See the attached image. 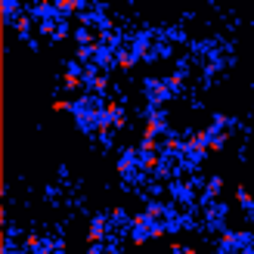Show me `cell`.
Masks as SVG:
<instances>
[{
	"label": "cell",
	"mask_w": 254,
	"mask_h": 254,
	"mask_svg": "<svg viewBox=\"0 0 254 254\" xmlns=\"http://www.w3.org/2000/svg\"><path fill=\"white\" fill-rule=\"evenodd\" d=\"M164 133H171L168 127V112L146 106V121H143V139H161Z\"/></svg>",
	"instance_id": "obj_1"
},
{
	"label": "cell",
	"mask_w": 254,
	"mask_h": 254,
	"mask_svg": "<svg viewBox=\"0 0 254 254\" xmlns=\"http://www.w3.org/2000/svg\"><path fill=\"white\" fill-rule=\"evenodd\" d=\"M143 96L152 109H164V103H168L174 93H171V87L164 78H146L143 81Z\"/></svg>",
	"instance_id": "obj_2"
},
{
	"label": "cell",
	"mask_w": 254,
	"mask_h": 254,
	"mask_svg": "<svg viewBox=\"0 0 254 254\" xmlns=\"http://www.w3.org/2000/svg\"><path fill=\"white\" fill-rule=\"evenodd\" d=\"M118 174L124 177V180H139V177H146L143 171H139V149H124L118 155Z\"/></svg>",
	"instance_id": "obj_3"
},
{
	"label": "cell",
	"mask_w": 254,
	"mask_h": 254,
	"mask_svg": "<svg viewBox=\"0 0 254 254\" xmlns=\"http://www.w3.org/2000/svg\"><path fill=\"white\" fill-rule=\"evenodd\" d=\"M130 242L133 245H146L149 239H152V220L146 217V211L143 214H133V220H130Z\"/></svg>",
	"instance_id": "obj_4"
},
{
	"label": "cell",
	"mask_w": 254,
	"mask_h": 254,
	"mask_svg": "<svg viewBox=\"0 0 254 254\" xmlns=\"http://www.w3.org/2000/svg\"><path fill=\"white\" fill-rule=\"evenodd\" d=\"M109 230H112V223L106 214H96V217L90 220V226H87V245H103L106 239H109Z\"/></svg>",
	"instance_id": "obj_5"
},
{
	"label": "cell",
	"mask_w": 254,
	"mask_h": 254,
	"mask_svg": "<svg viewBox=\"0 0 254 254\" xmlns=\"http://www.w3.org/2000/svg\"><path fill=\"white\" fill-rule=\"evenodd\" d=\"M226 217H230V208L223 205V201H211V205H205V223L211 226V230H226Z\"/></svg>",
	"instance_id": "obj_6"
},
{
	"label": "cell",
	"mask_w": 254,
	"mask_h": 254,
	"mask_svg": "<svg viewBox=\"0 0 254 254\" xmlns=\"http://www.w3.org/2000/svg\"><path fill=\"white\" fill-rule=\"evenodd\" d=\"M171 195H174V201H180V205H192L195 201V183L192 180H174Z\"/></svg>",
	"instance_id": "obj_7"
},
{
	"label": "cell",
	"mask_w": 254,
	"mask_h": 254,
	"mask_svg": "<svg viewBox=\"0 0 254 254\" xmlns=\"http://www.w3.org/2000/svg\"><path fill=\"white\" fill-rule=\"evenodd\" d=\"M174 211H177V208L168 205V201H149V205H146V217H149L152 223H168Z\"/></svg>",
	"instance_id": "obj_8"
},
{
	"label": "cell",
	"mask_w": 254,
	"mask_h": 254,
	"mask_svg": "<svg viewBox=\"0 0 254 254\" xmlns=\"http://www.w3.org/2000/svg\"><path fill=\"white\" fill-rule=\"evenodd\" d=\"M220 192H223V177H208L205 186H201V201L205 205H211V201H220Z\"/></svg>",
	"instance_id": "obj_9"
},
{
	"label": "cell",
	"mask_w": 254,
	"mask_h": 254,
	"mask_svg": "<svg viewBox=\"0 0 254 254\" xmlns=\"http://www.w3.org/2000/svg\"><path fill=\"white\" fill-rule=\"evenodd\" d=\"M136 62H139V56H136L127 44H121V47H118V53H115V68H121V71H133V68H136Z\"/></svg>",
	"instance_id": "obj_10"
},
{
	"label": "cell",
	"mask_w": 254,
	"mask_h": 254,
	"mask_svg": "<svg viewBox=\"0 0 254 254\" xmlns=\"http://www.w3.org/2000/svg\"><path fill=\"white\" fill-rule=\"evenodd\" d=\"M90 9V3H84V0H56V12L62 19H68V16H81V12Z\"/></svg>",
	"instance_id": "obj_11"
},
{
	"label": "cell",
	"mask_w": 254,
	"mask_h": 254,
	"mask_svg": "<svg viewBox=\"0 0 254 254\" xmlns=\"http://www.w3.org/2000/svg\"><path fill=\"white\" fill-rule=\"evenodd\" d=\"M87 93H93V96H103V99H106V93H109V74H106V71L90 74V78H87Z\"/></svg>",
	"instance_id": "obj_12"
},
{
	"label": "cell",
	"mask_w": 254,
	"mask_h": 254,
	"mask_svg": "<svg viewBox=\"0 0 254 254\" xmlns=\"http://www.w3.org/2000/svg\"><path fill=\"white\" fill-rule=\"evenodd\" d=\"M130 214H127L124 208H112L109 211V223H112V230H118V233H130Z\"/></svg>",
	"instance_id": "obj_13"
},
{
	"label": "cell",
	"mask_w": 254,
	"mask_h": 254,
	"mask_svg": "<svg viewBox=\"0 0 254 254\" xmlns=\"http://www.w3.org/2000/svg\"><path fill=\"white\" fill-rule=\"evenodd\" d=\"M71 37H74V44H78V47H96V44H99V31L84 28V25H78Z\"/></svg>",
	"instance_id": "obj_14"
},
{
	"label": "cell",
	"mask_w": 254,
	"mask_h": 254,
	"mask_svg": "<svg viewBox=\"0 0 254 254\" xmlns=\"http://www.w3.org/2000/svg\"><path fill=\"white\" fill-rule=\"evenodd\" d=\"M34 25H37V22H34V16H31L28 9H25L22 16H19L16 22H12V28H16V34L22 37V41H28V37H31V28H34Z\"/></svg>",
	"instance_id": "obj_15"
},
{
	"label": "cell",
	"mask_w": 254,
	"mask_h": 254,
	"mask_svg": "<svg viewBox=\"0 0 254 254\" xmlns=\"http://www.w3.org/2000/svg\"><path fill=\"white\" fill-rule=\"evenodd\" d=\"M115 53H118V50L99 47V50H96V62H93V65H96L99 71H109V68H115Z\"/></svg>",
	"instance_id": "obj_16"
},
{
	"label": "cell",
	"mask_w": 254,
	"mask_h": 254,
	"mask_svg": "<svg viewBox=\"0 0 254 254\" xmlns=\"http://www.w3.org/2000/svg\"><path fill=\"white\" fill-rule=\"evenodd\" d=\"M226 143H230V130H217L211 127V143H208V152H223Z\"/></svg>",
	"instance_id": "obj_17"
},
{
	"label": "cell",
	"mask_w": 254,
	"mask_h": 254,
	"mask_svg": "<svg viewBox=\"0 0 254 254\" xmlns=\"http://www.w3.org/2000/svg\"><path fill=\"white\" fill-rule=\"evenodd\" d=\"M47 245V239L41 233H25L22 236V251H41Z\"/></svg>",
	"instance_id": "obj_18"
},
{
	"label": "cell",
	"mask_w": 254,
	"mask_h": 254,
	"mask_svg": "<svg viewBox=\"0 0 254 254\" xmlns=\"http://www.w3.org/2000/svg\"><path fill=\"white\" fill-rule=\"evenodd\" d=\"M0 9H3V22H6V25H12V22H16L22 12H25L16 0H3V6H0Z\"/></svg>",
	"instance_id": "obj_19"
},
{
	"label": "cell",
	"mask_w": 254,
	"mask_h": 254,
	"mask_svg": "<svg viewBox=\"0 0 254 254\" xmlns=\"http://www.w3.org/2000/svg\"><path fill=\"white\" fill-rule=\"evenodd\" d=\"M236 201H239V208H242L245 214H254V198H251V192H248L245 186L236 189Z\"/></svg>",
	"instance_id": "obj_20"
},
{
	"label": "cell",
	"mask_w": 254,
	"mask_h": 254,
	"mask_svg": "<svg viewBox=\"0 0 254 254\" xmlns=\"http://www.w3.org/2000/svg\"><path fill=\"white\" fill-rule=\"evenodd\" d=\"M164 81H168V87H171V93H180L183 87H186V71L180 68V71H174V74H168V78H164Z\"/></svg>",
	"instance_id": "obj_21"
},
{
	"label": "cell",
	"mask_w": 254,
	"mask_h": 254,
	"mask_svg": "<svg viewBox=\"0 0 254 254\" xmlns=\"http://www.w3.org/2000/svg\"><path fill=\"white\" fill-rule=\"evenodd\" d=\"M53 112L62 115V112H74V99H53Z\"/></svg>",
	"instance_id": "obj_22"
},
{
	"label": "cell",
	"mask_w": 254,
	"mask_h": 254,
	"mask_svg": "<svg viewBox=\"0 0 254 254\" xmlns=\"http://www.w3.org/2000/svg\"><path fill=\"white\" fill-rule=\"evenodd\" d=\"M139 152H161V139H139Z\"/></svg>",
	"instance_id": "obj_23"
},
{
	"label": "cell",
	"mask_w": 254,
	"mask_h": 254,
	"mask_svg": "<svg viewBox=\"0 0 254 254\" xmlns=\"http://www.w3.org/2000/svg\"><path fill=\"white\" fill-rule=\"evenodd\" d=\"M168 254H198V251H195V248H192V245H180V242H174V245H171V251H168Z\"/></svg>",
	"instance_id": "obj_24"
},
{
	"label": "cell",
	"mask_w": 254,
	"mask_h": 254,
	"mask_svg": "<svg viewBox=\"0 0 254 254\" xmlns=\"http://www.w3.org/2000/svg\"><path fill=\"white\" fill-rule=\"evenodd\" d=\"M87 254H118L115 248H103V245H93L90 251H87Z\"/></svg>",
	"instance_id": "obj_25"
}]
</instances>
